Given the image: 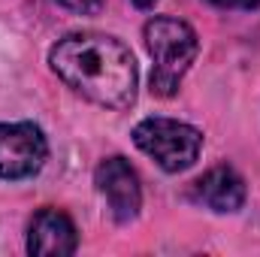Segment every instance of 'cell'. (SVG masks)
Instances as JSON below:
<instances>
[{
	"label": "cell",
	"instance_id": "cell-9",
	"mask_svg": "<svg viewBox=\"0 0 260 257\" xmlns=\"http://www.w3.org/2000/svg\"><path fill=\"white\" fill-rule=\"evenodd\" d=\"M218 9H257L260 0H209Z\"/></svg>",
	"mask_w": 260,
	"mask_h": 257
},
{
	"label": "cell",
	"instance_id": "cell-3",
	"mask_svg": "<svg viewBox=\"0 0 260 257\" xmlns=\"http://www.w3.org/2000/svg\"><path fill=\"white\" fill-rule=\"evenodd\" d=\"M133 142L164 173H182L197 164L200 148H203V133L188 121L151 115L133 127Z\"/></svg>",
	"mask_w": 260,
	"mask_h": 257
},
{
	"label": "cell",
	"instance_id": "cell-2",
	"mask_svg": "<svg viewBox=\"0 0 260 257\" xmlns=\"http://www.w3.org/2000/svg\"><path fill=\"white\" fill-rule=\"evenodd\" d=\"M145 49L151 55V91L157 97H176L182 79L197 61V30L176 15H154L142 27Z\"/></svg>",
	"mask_w": 260,
	"mask_h": 257
},
{
	"label": "cell",
	"instance_id": "cell-10",
	"mask_svg": "<svg viewBox=\"0 0 260 257\" xmlns=\"http://www.w3.org/2000/svg\"><path fill=\"white\" fill-rule=\"evenodd\" d=\"M157 0H133V6H139V9H151Z\"/></svg>",
	"mask_w": 260,
	"mask_h": 257
},
{
	"label": "cell",
	"instance_id": "cell-8",
	"mask_svg": "<svg viewBox=\"0 0 260 257\" xmlns=\"http://www.w3.org/2000/svg\"><path fill=\"white\" fill-rule=\"evenodd\" d=\"M64 9L76 12V15H94L103 9V0H58Z\"/></svg>",
	"mask_w": 260,
	"mask_h": 257
},
{
	"label": "cell",
	"instance_id": "cell-6",
	"mask_svg": "<svg viewBox=\"0 0 260 257\" xmlns=\"http://www.w3.org/2000/svg\"><path fill=\"white\" fill-rule=\"evenodd\" d=\"M76 248H79V230L67 212L46 206L30 218V224H27V251L30 254L70 257L76 254Z\"/></svg>",
	"mask_w": 260,
	"mask_h": 257
},
{
	"label": "cell",
	"instance_id": "cell-4",
	"mask_svg": "<svg viewBox=\"0 0 260 257\" xmlns=\"http://www.w3.org/2000/svg\"><path fill=\"white\" fill-rule=\"evenodd\" d=\"M49 157L46 133L34 121H0V179H34Z\"/></svg>",
	"mask_w": 260,
	"mask_h": 257
},
{
	"label": "cell",
	"instance_id": "cell-1",
	"mask_svg": "<svg viewBox=\"0 0 260 257\" xmlns=\"http://www.w3.org/2000/svg\"><path fill=\"white\" fill-rule=\"evenodd\" d=\"M49 64L67 88H73L94 106L121 112L136 103V58L118 37L70 34L52 46Z\"/></svg>",
	"mask_w": 260,
	"mask_h": 257
},
{
	"label": "cell",
	"instance_id": "cell-7",
	"mask_svg": "<svg viewBox=\"0 0 260 257\" xmlns=\"http://www.w3.org/2000/svg\"><path fill=\"white\" fill-rule=\"evenodd\" d=\"M194 197L206 209L218 215H230V212H239L245 203V182L233 167L221 164V167H212L203 179H197Z\"/></svg>",
	"mask_w": 260,
	"mask_h": 257
},
{
	"label": "cell",
	"instance_id": "cell-5",
	"mask_svg": "<svg viewBox=\"0 0 260 257\" xmlns=\"http://www.w3.org/2000/svg\"><path fill=\"white\" fill-rule=\"evenodd\" d=\"M94 185H97L100 197L106 200L109 215L118 224H130V221L139 218V209H142V185H139V176L130 167V160L118 157V154L100 160L97 170H94Z\"/></svg>",
	"mask_w": 260,
	"mask_h": 257
}]
</instances>
